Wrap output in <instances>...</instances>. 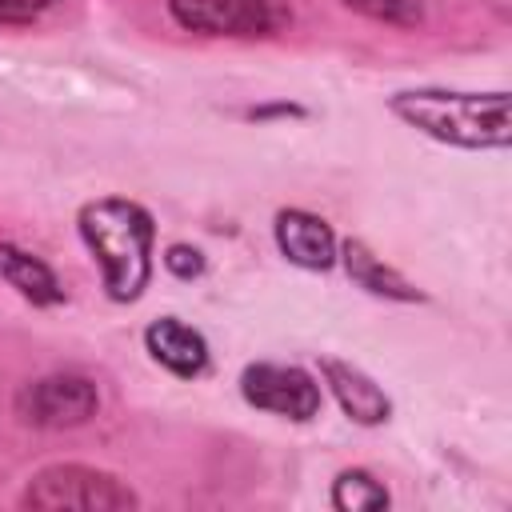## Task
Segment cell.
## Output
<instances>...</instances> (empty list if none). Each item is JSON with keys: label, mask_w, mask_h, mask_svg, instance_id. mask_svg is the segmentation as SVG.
<instances>
[{"label": "cell", "mask_w": 512, "mask_h": 512, "mask_svg": "<svg viewBox=\"0 0 512 512\" xmlns=\"http://www.w3.org/2000/svg\"><path fill=\"white\" fill-rule=\"evenodd\" d=\"M344 4L364 12V16H372V20L400 24V28L420 24V16H424V0H344Z\"/></svg>", "instance_id": "13"}, {"label": "cell", "mask_w": 512, "mask_h": 512, "mask_svg": "<svg viewBox=\"0 0 512 512\" xmlns=\"http://www.w3.org/2000/svg\"><path fill=\"white\" fill-rule=\"evenodd\" d=\"M0 276H4L28 304L48 308V304H60V300H64V288H60L56 272H52L40 256H32V252H24V248H16V244H0Z\"/></svg>", "instance_id": "10"}, {"label": "cell", "mask_w": 512, "mask_h": 512, "mask_svg": "<svg viewBox=\"0 0 512 512\" xmlns=\"http://www.w3.org/2000/svg\"><path fill=\"white\" fill-rule=\"evenodd\" d=\"M272 232H276V248L292 264L312 268V272L332 268V260H336V236H332V228L320 216H312L304 208H284L276 216Z\"/></svg>", "instance_id": "7"}, {"label": "cell", "mask_w": 512, "mask_h": 512, "mask_svg": "<svg viewBox=\"0 0 512 512\" xmlns=\"http://www.w3.org/2000/svg\"><path fill=\"white\" fill-rule=\"evenodd\" d=\"M240 396L252 408L284 420H312L320 412V384L296 364H272V360L248 364L240 372Z\"/></svg>", "instance_id": "5"}, {"label": "cell", "mask_w": 512, "mask_h": 512, "mask_svg": "<svg viewBox=\"0 0 512 512\" xmlns=\"http://www.w3.org/2000/svg\"><path fill=\"white\" fill-rule=\"evenodd\" d=\"M168 8L204 36H268L288 20L284 0H168Z\"/></svg>", "instance_id": "6"}, {"label": "cell", "mask_w": 512, "mask_h": 512, "mask_svg": "<svg viewBox=\"0 0 512 512\" xmlns=\"http://www.w3.org/2000/svg\"><path fill=\"white\" fill-rule=\"evenodd\" d=\"M144 348L160 368H168L172 376H184V380H192L208 368V340L176 316L152 320L144 328Z\"/></svg>", "instance_id": "8"}, {"label": "cell", "mask_w": 512, "mask_h": 512, "mask_svg": "<svg viewBox=\"0 0 512 512\" xmlns=\"http://www.w3.org/2000/svg\"><path fill=\"white\" fill-rule=\"evenodd\" d=\"M80 240L104 272L112 300H136L152 280L156 224L148 208L124 196H104L80 208Z\"/></svg>", "instance_id": "1"}, {"label": "cell", "mask_w": 512, "mask_h": 512, "mask_svg": "<svg viewBox=\"0 0 512 512\" xmlns=\"http://www.w3.org/2000/svg\"><path fill=\"white\" fill-rule=\"evenodd\" d=\"M52 0H0V24H24L32 16H40Z\"/></svg>", "instance_id": "15"}, {"label": "cell", "mask_w": 512, "mask_h": 512, "mask_svg": "<svg viewBox=\"0 0 512 512\" xmlns=\"http://www.w3.org/2000/svg\"><path fill=\"white\" fill-rule=\"evenodd\" d=\"M332 504L340 512H364V508H388V492L380 480H372L368 472L352 468V472H340L336 484H332Z\"/></svg>", "instance_id": "12"}, {"label": "cell", "mask_w": 512, "mask_h": 512, "mask_svg": "<svg viewBox=\"0 0 512 512\" xmlns=\"http://www.w3.org/2000/svg\"><path fill=\"white\" fill-rule=\"evenodd\" d=\"M164 268L176 272L180 280H192V276L204 272V256H200L196 248H188V244H172V248L164 252Z\"/></svg>", "instance_id": "14"}, {"label": "cell", "mask_w": 512, "mask_h": 512, "mask_svg": "<svg viewBox=\"0 0 512 512\" xmlns=\"http://www.w3.org/2000/svg\"><path fill=\"white\" fill-rule=\"evenodd\" d=\"M388 108L412 124L416 132L456 144V148H504L512 128H508V96L504 92H436V88H416V92H396Z\"/></svg>", "instance_id": "2"}, {"label": "cell", "mask_w": 512, "mask_h": 512, "mask_svg": "<svg viewBox=\"0 0 512 512\" xmlns=\"http://www.w3.org/2000/svg\"><path fill=\"white\" fill-rule=\"evenodd\" d=\"M320 376H324V384L332 388V396L340 400V408H344L356 424H384V420H388L392 404H388L384 388H380L372 376H364L360 368L324 356V360H320Z\"/></svg>", "instance_id": "9"}, {"label": "cell", "mask_w": 512, "mask_h": 512, "mask_svg": "<svg viewBox=\"0 0 512 512\" xmlns=\"http://www.w3.org/2000/svg\"><path fill=\"white\" fill-rule=\"evenodd\" d=\"M344 268H348V276H352L360 288H368V292H376V296L420 300V292H416L400 272H392L388 264H380L360 240H348V244H344Z\"/></svg>", "instance_id": "11"}, {"label": "cell", "mask_w": 512, "mask_h": 512, "mask_svg": "<svg viewBox=\"0 0 512 512\" xmlns=\"http://www.w3.org/2000/svg\"><path fill=\"white\" fill-rule=\"evenodd\" d=\"M20 504L24 508H84V512H100V508H136L140 500L112 472L84 468V464H52V468L32 476V484L24 488Z\"/></svg>", "instance_id": "3"}, {"label": "cell", "mask_w": 512, "mask_h": 512, "mask_svg": "<svg viewBox=\"0 0 512 512\" xmlns=\"http://www.w3.org/2000/svg\"><path fill=\"white\" fill-rule=\"evenodd\" d=\"M96 408H100L96 384L88 376H76V372L40 376L16 396L20 420L36 424V428H76V424L92 420Z\"/></svg>", "instance_id": "4"}]
</instances>
